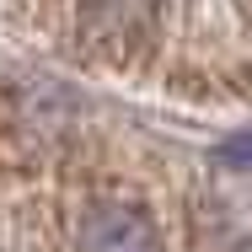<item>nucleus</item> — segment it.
<instances>
[{
	"label": "nucleus",
	"instance_id": "obj_1",
	"mask_svg": "<svg viewBox=\"0 0 252 252\" xmlns=\"http://www.w3.org/2000/svg\"><path fill=\"white\" fill-rule=\"evenodd\" d=\"M81 252H161V236L140 204H97L81 220Z\"/></svg>",
	"mask_w": 252,
	"mask_h": 252
},
{
	"label": "nucleus",
	"instance_id": "obj_2",
	"mask_svg": "<svg viewBox=\"0 0 252 252\" xmlns=\"http://www.w3.org/2000/svg\"><path fill=\"white\" fill-rule=\"evenodd\" d=\"M220 161L225 166H236V172H252V129H242V134H231V140H220Z\"/></svg>",
	"mask_w": 252,
	"mask_h": 252
}]
</instances>
